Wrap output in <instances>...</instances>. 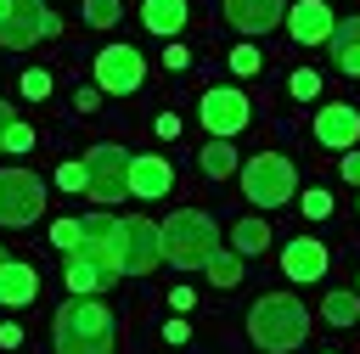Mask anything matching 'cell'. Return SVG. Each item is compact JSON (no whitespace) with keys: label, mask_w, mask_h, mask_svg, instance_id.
<instances>
[{"label":"cell","mask_w":360,"mask_h":354,"mask_svg":"<svg viewBox=\"0 0 360 354\" xmlns=\"http://www.w3.org/2000/svg\"><path fill=\"white\" fill-rule=\"evenodd\" d=\"M158 236H163V264H174V270H202V264L219 253V230H214V219L197 214V208L169 214V219L158 225Z\"/></svg>","instance_id":"cell-3"},{"label":"cell","mask_w":360,"mask_h":354,"mask_svg":"<svg viewBox=\"0 0 360 354\" xmlns=\"http://www.w3.org/2000/svg\"><path fill=\"white\" fill-rule=\"evenodd\" d=\"M248 337L264 348V354H287L309 337V309L292 298V292H264L253 309H248Z\"/></svg>","instance_id":"cell-2"},{"label":"cell","mask_w":360,"mask_h":354,"mask_svg":"<svg viewBox=\"0 0 360 354\" xmlns=\"http://www.w3.org/2000/svg\"><path fill=\"white\" fill-rule=\"evenodd\" d=\"M174 169L163 157H129V197H169Z\"/></svg>","instance_id":"cell-16"},{"label":"cell","mask_w":360,"mask_h":354,"mask_svg":"<svg viewBox=\"0 0 360 354\" xmlns=\"http://www.w3.org/2000/svg\"><path fill=\"white\" fill-rule=\"evenodd\" d=\"M22 343V326H0V348H17Z\"/></svg>","instance_id":"cell-36"},{"label":"cell","mask_w":360,"mask_h":354,"mask_svg":"<svg viewBox=\"0 0 360 354\" xmlns=\"http://www.w3.org/2000/svg\"><path fill=\"white\" fill-rule=\"evenodd\" d=\"M22 96H28V101H45V96H51V73H45V67H28V73H22Z\"/></svg>","instance_id":"cell-27"},{"label":"cell","mask_w":360,"mask_h":354,"mask_svg":"<svg viewBox=\"0 0 360 354\" xmlns=\"http://www.w3.org/2000/svg\"><path fill=\"white\" fill-rule=\"evenodd\" d=\"M287 90H292L298 101H315V96H321V73H309V67H298V73L287 79Z\"/></svg>","instance_id":"cell-25"},{"label":"cell","mask_w":360,"mask_h":354,"mask_svg":"<svg viewBox=\"0 0 360 354\" xmlns=\"http://www.w3.org/2000/svg\"><path fill=\"white\" fill-rule=\"evenodd\" d=\"M231 169H236V146H231V140H208V146H202V174H208V180H225Z\"/></svg>","instance_id":"cell-22"},{"label":"cell","mask_w":360,"mask_h":354,"mask_svg":"<svg viewBox=\"0 0 360 354\" xmlns=\"http://www.w3.org/2000/svg\"><path fill=\"white\" fill-rule=\"evenodd\" d=\"M315 140H321V146H338V152H349V146L360 140V112H354L349 101H332V107H321V112H315Z\"/></svg>","instance_id":"cell-12"},{"label":"cell","mask_w":360,"mask_h":354,"mask_svg":"<svg viewBox=\"0 0 360 354\" xmlns=\"http://www.w3.org/2000/svg\"><path fill=\"white\" fill-rule=\"evenodd\" d=\"M62 281H68V292H73V298H101V292L118 281V270H112L107 258H96V253H68Z\"/></svg>","instance_id":"cell-11"},{"label":"cell","mask_w":360,"mask_h":354,"mask_svg":"<svg viewBox=\"0 0 360 354\" xmlns=\"http://www.w3.org/2000/svg\"><path fill=\"white\" fill-rule=\"evenodd\" d=\"M332 62H338V73L360 79V17H349V22L332 28Z\"/></svg>","instance_id":"cell-18"},{"label":"cell","mask_w":360,"mask_h":354,"mask_svg":"<svg viewBox=\"0 0 360 354\" xmlns=\"http://www.w3.org/2000/svg\"><path fill=\"white\" fill-rule=\"evenodd\" d=\"M141 79H146V62H141L135 45H107V51H96V90L129 96V90H141Z\"/></svg>","instance_id":"cell-10"},{"label":"cell","mask_w":360,"mask_h":354,"mask_svg":"<svg viewBox=\"0 0 360 354\" xmlns=\"http://www.w3.org/2000/svg\"><path fill=\"white\" fill-rule=\"evenodd\" d=\"M34 292H39V275L28 270V264H0V303H11V309H22V303H34Z\"/></svg>","instance_id":"cell-17"},{"label":"cell","mask_w":360,"mask_h":354,"mask_svg":"<svg viewBox=\"0 0 360 354\" xmlns=\"http://www.w3.org/2000/svg\"><path fill=\"white\" fill-rule=\"evenodd\" d=\"M0 264H6V247H0Z\"/></svg>","instance_id":"cell-38"},{"label":"cell","mask_w":360,"mask_h":354,"mask_svg":"<svg viewBox=\"0 0 360 354\" xmlns=\"http://www.w3.org/2000/svg\"><path fill=\"white\" fill-rule=\"evenodd\" d=\"M118 275H152L163 264V236L152 219H118V242H112Z\"/></svg>","instance_id":"cell-6"},{"label":"cell","mask_w":360,"mask_h":354,"mask_svg":"<svg viewBox=\"0 0 360 354\" xmlns=\"http://www.w3.org/2000/svg\"><path fill=\"white\" fill-rule=\"evenodd\" d=\"M242 191H248L253 208H281V202H292V191H298V169H292V157H281V152H259L253 163H242Z\"/></svg>","instance_id":"cell-4"},{"label":"cell","mask_w":360,"mask_h":354,"mask_svg":"<svg viewBox=\"0 0 360 354\" xmlns=\"http://www.w3.org/2000/svg\"><path fill=\"white\" fill-rule=\"evenodd\" d=\"M11 118H17V112H11L6 101H0V140H6V124H11Z\"/></svg>","instance_id":"cell-37"},{"label":"cell","mask_w":360,"mask_h":354,"mask_svg":"<svg viewBox=\"0 0 360 354\" xmlns=\"http://www.w3.org/2000/svg\"><path fill=\"white\" fill-rule=\"evenodd\" d=\"M84 191L96 202H124L129 197V152L124 146H96L84 157Z\"/></svg>","instance_id":"cell-7"},{"label":"cell","mask_w":360,"mask_h":354,"mask_svg":"<svg viewBox=\"0 0 360 354\" xmlns=\"http://www.w3.org/2000/svg\"><path fill=\"white\" fill-rule=\"evenodd\" d=\"M202 129L214 135V140H231V135H242L248 129V118H253V107H248V96L242 90H231V84H214L208 96H202Z\"/></svg>","instance_id":"cell-9"},{"label":"cell","mask_w":360,"mask_h":354,"mask_svg":"<svg viewBox=\"0 0 360 354\" xmlns=\"http://www.w3.org/2000/svg\"><path fill=\"white\" fill-rule=\"evenodd\" d=\"M51 242H56L62 253H73V247H79V219H56V225H51Z\"/></svg>","instance_id":"cell-28"},{"label":"cell","mask_w":360,"mask_h":354,"mask_svg":"<svg viewBox=\"0 0 360 354\" xmlns=\"http://www.w3.org/2000/svg\"><path fill=\"white\" fill-rule=\"evenodd\" d=\"M62 22L45 0H0V45L6 51H28L39 39H51Z\"/></svg>","instance_id":"cell-5"},{"label":"cell","mask_w":360,"mask_h":354,"mask_svg":"<svg viewBox=\"0 0 360 354\" xmlns=\"http://www.w3.org/2000/svg\"><path fill=\"white\" fill-rule=\"evenodd\" d=\"M141 22L152 34H180L186 28V0H141Z\"/></svg>","instance_id":"cell-19"},{"label":"cell","mask_w":360,"mask_h":354,"mask_svg":"<svg viewBox=\"0 0 360 354\" xmlns=\"http://www.w3.org/2000/svg\"><path fill=\"white\" fill-rule=\"evenodd\" d=\"M158 135H163V140H174V135H180V118H174V112H163V118H158Z\"/></svg>","instance_id":"cell-32"},{"label":"cell","mask_w":360,"mask_h":354,"mask_svg":"<svg viewBox=\"0 0 360 354\" xmlns=\"http://www.w3.org/2000/svg\"><path fill=\"white\" fill-rule=\"evenodd\" d=\"M321 315H326V326H354L360 320V298L354 292H326L321 298Z\"/></svg>","instance_id":"cell-21"},{"label":"cell","mask_w":360,"mask_h":354,"mask_svg":"<svg viewBox=\"0 0 360 354\" xmlns=\"http://www.w3.org/2000/svg\"><path fill=\"white\" fill-rule=\"evenodd\" d=\"M343 180H354V185H360V152H343Z\"/></svg>","instance_id":"cell-34"},{"label":"cell","mask_w":360,"mask_h":354,"mask_svg":"<svg viewBox=\"0 0 360 354\" xmlns=\"http://www.w3.org/2000/svg\"><path fill=\"white\" fill-rule=\"evenodd\" d=\"M28 146H34V129H28L22 118H11V124H6V140H0V152H28Z\"/></svg>","instance_id":"cell-26"},{"label":"cell","mask_w":360,"mask_h":354,"mask_svg":"<svg viewBox=\"0 0 360 354\" xmlns=\"http://www.w3.org/2000/svg\"><path fill=\"white\" fill-rule=\"evenodd\" d=\"M56 185L62 191H84V163H62L56 169Z\"/></svg>","instance_id":"cell-29"},{"label":"cell","mask_w":360,"mask_h":354,"mask_svg":"<svg viewBox=\"0 0 360 354\" xmlns=\"http://www.w3.org/2000/svg\"><path fill=\"white\" fill-rule=\"evenodd\" d=\"M202 270H208L214 287H236V281H242V258H236V253H214Z\"/></svg>","instance_id":"cell-23"},{"label":"cell","mask_w":360,"mask_h":354,"mask_svg":"<svg viewBox=\"0 0 360 354\" xmlns=\"http://www.w3.org/2000/svg\"><path fill=\"white\" fill-rule=\"evenodd\" d=\"M231 67H236V73H259V51H253V45H236V51H231Z\"/></svg>","instance_id":"cell-30"},{"label":"cell","mask_w":360,"mask_h":354,"mask_svg":"<svg viewBox=\"0 0 360 354\" xmlns=\"http://www.w3.org/2000/svg\"><path fill=\"white\" fill-rule=\"evenodd\" d=\"M118 348V320L96 298H68L56 309V354H112Z\"/></svg>","instance_id":"cell-1"},{"label":"cell","mask_w":360,"mask_h":354,"mask_svg":"<svg viewBox=\"0 0 360 354\" xmlns=\"http://www.w3.org/2000/svg\"><path fill=\"white\" fill-rule=\"evenodd\" d=\"M281 270H287L292 281H321V275H326V247H321L315 236H298V242L281 247Z\"/></svg>","instance_id":"cell-15"},{"label":"cell","mask_w":360,"mask_h":354,"mask_svg":"<svg viewBox=\"0 0 360 354\" xmlns=\"http://www.w3.org/2000/svg\"><path fill=\"white\" fill-rule=\"evenodd\" d=\"M264 247H270V225H264V219L231 225V253H264Z\"/></svg>","instance_id":"cell-20"},{"label":"cell","mask_w":360,"mask_h":354,"mask_svg":"<svg viewBox=\"0 0 360 354\" xmlns=\"http://www.w3.org/2000/svg\"><path fill=\"white\" fill-rule=\"evenodd\" d=\"M118 11H124L118 0H84V22H90V28H112Z\"/></svg>","instance_id":"cell-24"},{"label":"cell","mask_w":360,"mask_h":354,"mask_svg":"<svg viewBox=\"0 0 360 354\" xmlns=\"http://www.w3.org/2000/svg\"><path fill=\"white\" fill-rule=\"evenodd\" d=\"M39 208H45V185H39V174H28V169H6L0 174V225H34L39 219Z\"/></svg>","instance_id":"cell-8"},{"label":"cell","mask_w":360,"mask_h":354,"mask_svg":"<svg viewBox=\"0 0 360 354\" xmlns=\"http://www.w3.org/2000/svg\"><path fill=\"white\" fill-rule=\"evenodd\" d=\"M169 303H174V309H191V303H197V292H191V287H174V292H169Z\"/></svg>","instance_id":"cell-33"},{"label":"cell","mask_w":360,"mask_h":354,"mask_svg":"<svg viewBox=\"0 0 360 354\" xmlns=\"http://www.w3.org/2000/svg\"><path fill=\"white\" fill-rule=\"evenodd\" d=\"M304 214H309V219H326V214H332V197H326V191H304Z\"/></svg>","instance_id":"cell-31"},{"label":"cell","mask_w":360,"mask_h":354,"mask_svg":"<svg viewBox=\"0 0 360 354\" xmlns=\"http://www.w3.org/2000/svg\"><path fill=\"white\" fill-rule=\"evenodd\" d=\"M287 28H292V39L298 45H321V39H332V6H321V0H298V6H287Z\"/></svg>","instance_id":"cell-14"},{"label":"cell","mask_w":360,"mask_h":354,"mask_svg":"<svg viewBox=\"0 0 360 354\" xmlns=\"http://www.w3.org/2000/svg\"><path fill=\"white\" fill-rule=\"evenodd\" d=\"M287 17V0H225V22L242 34H270Z\"/></svg>","instance_id":"cell-13"},{"label":"cell","mask_w":360,"mask_h":354,"mask_svg":"<svg viewBox=\"0 0 360 354\" xmlns=\"http://www.w3.org/2000/svg\"><path fill=\"white\" fill-rule=\"evenodd\" d=\"M163 62H169V67H186L191 56H186V45H169V51H163Z\"/></svg>","instance_id":"cell-35"}]
</instances>
